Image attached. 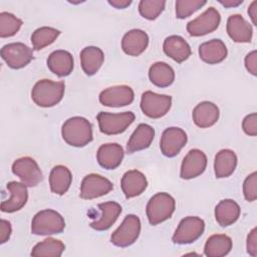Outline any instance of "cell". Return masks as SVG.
<instances>
[{"label":"cell","mask_w":257,"mask_h":257,"mask_svg":"<svg viewBox=\"0 0 257 257\" xmlns=\"http://www.w3.org/2000/svg\"><path fill=\"white\" fill-rule=\"evenodd\" d=\"M61 135L64 142L69 146L81 148L92 141V126L86 118L73 116L64 121Z\"/></svg>","instance_id":"obj_1"},{"label":"cell","mask_w":257,"mask_h":257,"mask_svg":"<svg viewBox=\"0 0 257 257\" xmlns=\"http://www.w3.org/2000/svg\"><path fill=\"white\" fill-rule=\"evenodd\" d=\"M64 82L50 79L38 80L31 91L32 100L41 107H51L60 102L64 94Z\"/></svg>","instance_id":"obj_2"},{"label":"cell","mask_w":257,"mask_h":257,"mask_svg":"<svg viewBox=\"0 0 257 257\" xmlns=\"http://www.w3.org/2000/svg\"><path fill=\"white\" fill-rule=\"evenodd\" d=\"M175 199L168 193H157L147 204V217L151 225H158L170 219L175 211Z\"/></svg>","instance_id":"obj_3"},{"label":"cell","mask_w":257,"mask_h":257,"mask_svg":"<svg viewBox=\"0 0 257 257\" xmlns=\"http://www.w3.org/2000/svg\"><path fill=\"white\" fill-rule=\"evenodd\" d=\"M65 222L63 217L56 211L45 209L37 214L31 222V233L34 235L59 234L64 230Z\"/></svg>","instance_id":"obj_4"},{"label":"cell","mask_w":257,"mask_h":257,"mask_svg":"<svg viewBox=\"0 0 257 257\" xmlns=\"http://www.w3.org/2000/svg\"><path fill=\"white\" fill-rule=\"evenodd\" d=\"M96 119L98 121L99 131L108 136L123 133L135 120V114L132 111H123L119 113H111L99 111Z\"/></svg>","instance_id":"obj_5"},{"label":"cell","mask_w":257,"mask_h":257,"mask_svg":"<svg viewBox=\"0 0 257 257\" xmlns=\"http://www.w3.org/2000/svg\"><path fill=\"white\" fill-rule=\"evenodd\" d=\"M141 233V220L134 214L126 215L122 223L111 234L110 242L117 247H127L134 244Z\"/></svg>","instance_id":"obj_6"},{"label":"cell","mask_w":257,"mask_h":257,"mask_svg":"<svg viewBox=\"0 0 257 257\" xmlns=\"http://www.w3.org/2000/svg\"><path fill=\"white\" fill-rule=\"evenodd\" d=\"M205 230V222L196 216H189L181 220L173 235L176 244H190L198 240Z\"/></svg>","instance_id":"obj_7"},{"label":"cell","mask_w":257,"mask_h":257,"mask_svg":"<svg viewBox=\"0 0 257 257\" xmlns=\"http://www.w3.org/2000/svg\"><path fill=\"white\" fill-rule=\"evenodd\" d=\"M172 105V97L151 90L145 91L141 98L142 111L151 118H160L168 113Z\"/></svg>","instance_id":"obj_8"},{"label":"cell","mask_w":257,"mask_h":257,"mask_svg":"<svg viewBox=\"0 0 257 257\" xmlns=\"http://www.w3.org/2000/svg\"><path fill=\"white\" fill-rule=\"evenodd\" d=\"M1 57L7 65L13 69H20L26 66L33 59V51L22 42L5 44L1 48Z\"/></svg>","instance_id":"obj_9"},{"label":"cell","mask_w":257,"mask_h":257,"mask_svg":"<svg viewBox=\"0 0 257 257\" xmlns=\"http://www.w3.org/2000/svg\"><path fill=\"white\" fill-rule=\"evenodd\" d=\"M221 22L219 11L215 7H209L197 18L187 24V31L191 36H203L215 31Z\"/></svg>","instance_id":"obj_10"},{"label":"cell","mask_w":257,"mask_h":257,"mask_svg":"<svg viewBox=\"0 0 257 257\" xmlns=\"http://www.w3.org/2000/svg\"><path fill=\"white\" fill-rule=\"evenodd\" d=\"M12 172L27 187H35L43 179L40 168L35 160L30 157H22L14 161Z\"/></svg>","instance_id":"obj_11"},{"label":"cell","mask_w":257,"mask_h":257,"mask_svg":"<svg viewBox=\"0 0 257 257\" xmlns=\"http://www.w3.org/2000/svg\"><path fill=\"white\" fill-rule=\"evenodd\" d=\"M113 188L112 183L97 174L85 176L80 185L79 196L84 200H92L109 193Z\"/></svg>","instance_id":"obj_12"},{"label":"cell","mask_w":257,"mask_h":257,"mask_svg":"<svg viewBox=\"0 0 257 257\" xmlns=\"http://www.w3.org/2000/svg\"><path fill=\"white\" fill-rule=\"evenodd\" d=\"M188 137L184 130L177 126L166 128L161 137L160 149L164 156L173 158L177 156L187 144Z\"/></svg>","instance_id":"obj_13"},{"label":"cell","mask_w":257,"mask_h":257,"mask_svg":"<svg viewBox=\"0 0 257 257\" xmlns=\"http://www.w3.org/2000/svg\"><path fill=\"white\" fill-rule=\"evenodd\" d=\"M99 102L110 107H120L134 101L135 93L128 85H114L103 89L99 94Z\"/></svg>","instance_id":"obj_14"},{"label":"cell","mask_w":257,"mask_h":257,"mask_svg":"<svg viewBox=\"0 0 257 257\" xmlns=\"http://www.w3.org/2000/svg\"><path fill=\"white\" fill-rule=\"evenodd\" d=\"M207 167V157L204 152L199 149L191 150L184 158L180 177L184 180H190L202 175Z\"/></svg>","instance_id":"obj_15"},{"label":"cell","mask_w":257,"mask_h":257,"mask_svg":"<svg viewBox=\"0 0 257 257\" xmlns=\"http://www.w3.org/2000/svg\"><path fill=\"white\" fill-rule=\"evenodd\" d=\"M6 187L10 193V198L1 203V211L5 213H14L19 211L25 206L28 199L27 186L23 183L12 181L9 182Z\"/></svg>","instance_id":"obj_16"},{"label":"cell","mask_w":257,"mask_h":257,"mask_svg":"<svg viewBox=\"0 0 257 257\" xmlns=\"http://www.w3.org/2000/svg\"><path fill=\"white\" fill-rule=\"evenodd\" d=\"M226 28L229 37L235 42L248 43L252 39V26L240 14L230 15Z\"/></svg>","instance_id":"obj_17"},{"label":"cell","mask_w":257,"mask_h":257,"mask_svg":"<svg viewBox=\"0 0 257 257\" xmlns=\"http://www.w3.org/2000/svg\"><path fill=\"white\" fill-rule=\"evenodd\" d=\"M123 150L120 145L109 143L101 145L96 153V160L100 167L106 170L116 169L122 162Z\"/></svg>","instance_id":"obj_18"},{"label":"cell","mask_w":257,"mask_h":257,"mask_svg":"<svg viewBox=\"0 0 257 257\" xmlns=\"http://www.w3.org/2000/svg\"><path fill=\"white\" fill-rule=\"evenodd\" d=\"M149 45V36L142 29H132L127 31L121 39L123 52L131 56H139Z\"/></svg>","instance_id":"obj_19"},{"label":"cell","mask_w":257,"mask_h":257,"mask_svg":"<svg viewBox=\"0 0 257 257\" xmlns=\"http://www.w3.org/2000/svg\"><path fill=\"white\" fill-rule=\"evenodd\" d=\"M147 186L148 181L146 176L138 170L125 172L120 181V187L126 199L140 196L147 189Z\"/></svg>","instance_id":"obj_20"},{"label":"cell","mask_w":257,"mask_h":257,"mask_svg":"<svg viewBox=\"0 0 257 257\" xmlns=\"http://www.w3.org/2000/svg\"><path fill=\"white\" fill-rule=\"evenodd\" d=\"M194 123L202 128L214 125L219 119L220 111L218 106L211 101L198 103L192 112Z\"/></svg>","instance_id":"obj_21"},{"label":"cell","mask_w":257,"mask_h":257,"mask_svg":"<svg viewBox=\"0 0 257 257\" xmlns=\"http://www.w3.org/2000/svg\"><path fill=\"white\" fill-rule=\"evenodd\" d=\"M163 49L169 57L178 63H182L187 60L192 53L188 42L179 35L168 36L164 41Z\"/></svg>","instance_id":"obj_22"},{"label":"cell","mask_w":257,"mask_h":257,"mask_svg":"<svg viewBox=\"0 0 257 257\" xmlns=\"http://www.w3.org/2000/svg\"><path fill=\"white\" fill-rule=\"evenodd\" d=\"M227 47L221 39H211L199 46L200 58L209 64H217L227 57Z\"/></svg>","instance_id":"obj_23"},{"label":"cell","mask_w":257,"mask_h":257,"mask_svg":"<svg viewBox=\"0 0 257 257\" xmlns=\"http://www.w3.org/2000/svg\"><path fill=\"white\" fill-rule=\"evenodd\" d=\"M47 66L50 71L57 76H67L73 70V57L71 53L66 50H55L49 54L47 58Z\"/></svg>","instance_id":"obj_24"},{"label":"cell","mask_w":257,"mask_h":257,"mask_svg":"<svg viewBox=\"0 0 257 257\" xmlns=\"http://www.w3.org/2000/svg\"><path fill=\"white\" fill-rule=\"evenodd\" d=\"M154 137L155 130L153 126L147 123H140L132 134L126 144V152L128 154H134L138 151L149 148L154 140Z\"/></svg>","instance_id":"obj_25"},{"label":"cell","mask_w":257,"mask_h":257,"mask_svg":"<svg viewBox=\"0 0 257 257\" xmlns=\"http://www.w3.org/2000/svg\"><path fill=\"white\" fill-rule=\"evenodd\" d=\"M98 209L101 211L100 218L91 222L89 225L96 231H104L109 229L121 213L120 205L112 201L98 204Z\"/></svg>","instance_id":"obj_26"},{"label":"cell","mask_w":257,"mask_h":257,"mask_svg":"<svg viewBox=\"0 0 257 257\" xmlns=\"http://www.w3.org/2000/svg\"><path fill=\"white\" fill-rule=\"evenodd\" d=\"M240 207L232 199L220 201L215 208V218L222 227H227L235 223L240 216Z\"/></svg>","instance_id":"obj_27"},{"label":"cell","mask_w":257,"mask_h":257,"mask_svg":"<svg viewBox=\"0 0 257 257\" xmlns=\"http://www.w3.org/2000/svg\"><path fill=\"white\" fill-rule=\"evenodd\" d=\"M104 60L102 50L96 46L84 47L80 52V63L86 75L95 74Z\"/></svg>","instance_id":"obj_28"},{"label":"cell","mask_w":257,"mask_h":257,"mask_svg":"<svg viewBox=\"0 0 257 257\" xmlns=\"http://www.w3.org/2000/svg\"><path fill=\"white\" fill-rule=\"evenodd\" d=\"M237 166V157L232 150L223 149L217 153L214 161L215 176L219 179L231 176Z\"/></svg>","instance_id":"obj_29"},{"label":"cell","mask_w":257,"mask_h":257,"mask_svg":"<svg viewBox=\"0 0 257 257\" xmlns=\"http://www.w3.org/2000/svg\"><path fill=\"white\" fill-rule=\"evenodd\" d=\"M72 182V175L70 171L62 165L55 166L49 176V186L52 193L56 195L65 194Z\"/></svg>","instance_id":"obj_30"},{"label":"cell","mask_w":257,"mask_h":257,"mask_svg":"<svg viewBox=\"0 0 257 257\" xmlns=\"http://www.w3.org/2000/svg\"><path fill=\"white\" fill-rule=\"evenodd\" d=\"M149 78L156 86L167 87L174 82L175 71L168 63L158 61L151 65L149 69Z\"/></svg>","instance_id":"obj_31"},{"label":"cell","mask_w":257,"mask_h":257,"mask_svg":"<svg viewBox=\"0 0 257 257\" xmlns=\"http://www.w3.org/2000/svg\"><path fill=\"white\" fill-rule=\"evenodd\" d=\"M232 249V240L225 234H215L210 236L204 247V254L208 257H222L227 255Z\"/></svg>","instance_id":"obj_32"},{"label":"cell","mask_w":257,"mask_h":257,"mask_svg":"<svg viewBox=\"0 0 257 257\" xmlns=\"http://www.w3.org/2000/svg\"><path fill=\"white\" fill-rule=\"evenodd\" d=\"M65 249V245L57 239L47 238L42 242L37 243L32 251V256H50V257H59L62 255Z\"/></svg>","instance_id":"obj_33"},{"label":"cell","mask_w":257,"mask_h":257,"mask_svg":"<svg viewBox=\"0 0 257 257\" xmlns=\"http://www.w3.org/2000/svg\"><path fill=\"white\" fill-rule=\"evenodd\" d=\"M59 34L60 31L53 27H39L36 30H34V32L31 35L32 46L35 50H40L53 43Z\"/></svg>","instance_id":"obj_34"},{"label":"cell","mask_w":257,"mask_h":257,"mask_svg":"<svg viewBox=\"0 0 257 257\" xmlns=\"http://www.w3.org/2000/svg\"><path fill=\"white\" fill-rule=\"evenodd\" d=\"M22 25V20L9 12L0 13V36L2 38L15 35Z\"/></svg>","instance_id":"obj_35"},{"label":"cell","mask_w":257,"mask_h":257,"mask_svg":"<svg viewBox=\"0 0 257 257\" xmlns=\"http://www.w3.org/2000/svg\"><path fill=\"white\" fill-rule=\"evenodd\" d=\"M166 1L163 0H142L139 3L140 14L148 19L155 20L165 9Z\"/></svg>","instance_id":"obj_36"},{"label":"cell","mask_w":257,"mask_h":257,"mask_svg":"<svg viewBox=\"0 0 257 257\" xmlns=\"http://www.w3.org/2000/svg\"><path fill=\"white\" fill-rule=\"evenodd\" d=\"M206 1L202 0H178L176 1V16L179 19H185L206 5Z\"/></svg>","instance_id":"obj_37"},{"label":"cell","mask_w":257,"mask_h":257,"mask_svg":"<svg viewBox=\"0 0 257 257\" xmlns=\"http://www.w3.org/2000/svg\"><path fill=\"white\" fill-rule=\"evenodd\" d=\"M243 194L248 202H253L257 199V173L250 174L243 183Z\"/></svg>","instance_id":"obj_38"},{"label":"cell","mask_w":257,"mask_h":257,"mask_svg":"<svg viewBox=\"0 0 257 257\" xmlns=\"http://www.w3.org/2000/svg\"><path fill=\"white\" fill-rule=\"evenodd\" d=\"M242 127L246 135L255 137L257 135V114L256 112L246 115L242 121Z\"/></svg>","instance_id":"obj_39"},{"label":"cell","mask_w":257,"mask_h":257,"mask_svg":"<svg viewBox=\"0 0 257 257\" xmlns=\"http://www.w3.org/2000/svg\"><path fill=\"white\" fill-rule=\"evenodd\" d=\"M245 67L253 75H257V52L253 50L245 57Z\"/></svg>","instance_id":"obj_40"},{"label":"cell","mask_w":257,"mask_h":257,"mask_svg":"<svg viewBox=\"0 0 257 257\" xmlns=\"http://www.w3.org/2000/svg\"><path fill=\"white\" fill-rule=\"evenodd\" d=\"M247 252L252 256H257V229L253 228L247 237Z\"/></svg>","instance_id":"obj_41"},{"label":"cell","mask_w":257,"mask_h":257,"mask_svg":"<svg viewBox=\"0 0 257 257\" xmlns=\"http://www.w3.org/2000/svg\"><path fill=\"white\" fill-rule=\"evenodd\" d=\"M12 232L11 224L7 220L2 219L0 222V243L3 244L10 238Z\"/></svg>","instance_id":"obj_42"},{"label":"cell","mask_w":257,"mask_h":257,"mask_svg":"<svg viewBox=\"0 0 257 257\" xmlns=\"http://www.w3.org/2000/svg\"><path fill=\"white\" fill-rule=\"evenodd\" d=\"M108 3L117 9H123L130 6L132 4V1L131 0H108Z\"/></svg>","instance_id":"obj_43"},{"label":"cell","mask_w":257,"mask_h":257,"mask_svg":"<svg viewBox=\"0 0 257 257\" xmlns=\"http://www.w3.org/2000/svg\"><path fill=\"white\" fill-rule=\"evenodd\" d=\"M248 14L252 20V23L256 25V17H257V1H253L248 7Z\"/></svg>","instance_id":"obj_44"},{"label":"cell","mask_w":257,"mask_h":257,"mask_svg":"<svg viewBox=\"0 0 257 257\" xmlns=\"http://www.w3.org/2000/svg\"><path fill=\"white\" fill-rule=\"evenodd\" d=\"M219 3L227 8H231L242 4L243 0H219Z\"/></svg>","instance_id":"obj_45"}]
</instances>
